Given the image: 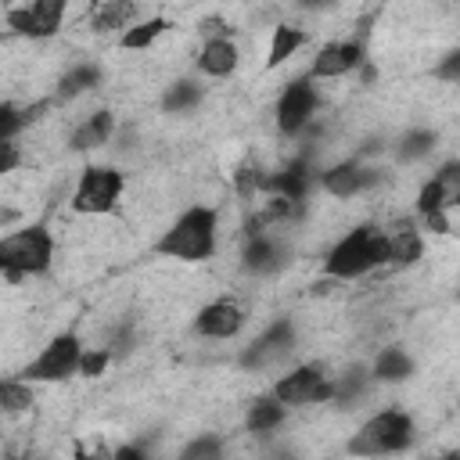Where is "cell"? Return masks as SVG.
<instances>
[{"instance_id":"7c38bea8","label":"cell","mask_w":460,"mask_h":460,"mask_svg":"<svg viewBox=\"0 0 460 460\" xmlns=\"http://www.w3.org/2000/svg\"><path fill=\"white\" fill-rule=\"evenodd\" d=\"M241 266L252 277H273V273H280L288 266V248H284V241H277L266 230L248 234L244 252H241Z\"/></svg>"},{"instance_id":"74e56055","label":"cell","mask_w":460,"mask_h":460,"mask_svg":"<svg viewBox=\"0 0 460 460\" xmlns=\"http://www.w3.org/2000/svg\"><path fill=\"white\" fill-rule=\"evenodd\" d=\"M424 460H460V449H449V453H442V456H424Z\"/></svg>"},{"instance_id":"7a4b0ae2","label":"cell","mask_w":460,"mask_h":460,"mask_svg":"<svg viewBox=\"0 0 460 460\" xmlns=\"http://www.w3.org/2000/svg\"><path fill=\"white\" fill-rule=\"evenodd\" d=\"M377 266H388V234H381L374 223L352 226L323 259V273L334 280H356Z\"/></svg>"},{"instance_id":"4fadbf2b","label":"cell","mask_w":460,"mask_h":460,"mask_svg":"<svg viewBox=\"0 0 460 460\" xmlns=\"http://www.w3.org/2000/svg\"><path fill=\"white\" fill-rule=\"evenodd\" d=\"M377 169H370V165H363V162H356V158H345V162H334L331 169H323L320 172V187L331 194V198H356V194H363L377 176H374Z\"/></svg>"},{"instance_id":"ffe728a7","label":"cell","mask_w":460,"mask_h":460,"mask_svg":"<svg viewBox=\"0 0 460 460\" xmlns=\"http://www.w3.org/2000/svg\"><path fill=\"white\" fill-rule=\"evenodd\" d=\"M284 417H288V406H284L277 395H259V399L248 406V413H244V428H248L252 435H266V431L280 428Z\"/></svg>"},{"instance_id":"d6986e66","label":"cell","mask_w":460,"mask_h":460,"mask_svg":"<svg viewBox=\"0 0 460 460\" xmlns=\"http://www.w3.org/2000/svg\"><path fill=\"white\" fill-rule=\"evenodd\" d=\"M370 374H374V381L399 385V381H410V377H413V359H410L406 349H399V345H385V349L374 356Z\"/></svg>"},{"instance_id":"8fae6325","label":"cell","mask_w":460,"mask_h":460,"mask_svg":"<svg viewBox=\"0 0 460 460\" xmlns=\"http://www.w3.org/2000/svg\"><path fill=\"white\" fill-rule=\"evenodd\" d=\"M367 65V50L359 40H338L316 50L313 65H309V79H341L356 68Z\"/></svg>"},{"instance_id":"e575fe53","label":"cell","mask_w":460,"mask_h":460,"mask_svg":"<svg viewBox=\"0 0 460 460\" xmlns=\"http://www.w3.org/2000/svg\"><path fill=\"white\" fill-rule=\"evenodd\" d=\"M424 230H431V234H449L453 226H449V212H435V216H424Z\"/></svg>"},{"instance_id":"44dd1931","label":"cell","mask_w":460,"mask_h":460,"mask_svg":"<svg viewBox=\"0 0 460 460\" xmlns=\"http://www.w3.org/2000/svg\"><path fill=\"white\" fill-rule=\"evenodd\" d=\"M309 32L298 29V25H277L273 36H270V50H266V68H280L288 58H295L302 47H305Z\"/></svg>"},{"instance_id":"277c9868","label":"cell","mask_w":460,"mask_h":460,"mask_svg":"<svg viewBox=\"0 0 460 460\" xmlns=\"http://www.w3.org/2000/svg\"><path fill=\"white\" fill-rule=\"evenodd\" d=\"M50 262H54V237L43 223L14 230L0 241V270H4V280H11V284L22 277L47 273Z\"/></svg>"},{"instance_id":"ac0fdd59","label":"cell","mask_w":460,"mask_h":460,"mask_svg":"<svg viewBox=\"0 0 460 460\" xmlns=\"http://www.w3.org/2000/svg\"><path fill=\"white\" fill-rule=\"evenodd\" d=\"M420 255H424V237H420V230H417L410 219H402V223L388 234V266L406 270V266L420 262Z\"/></svg>"},{"instance_id":"4dcf8cb0","label":"cell","mask_w":460,"mask_h":460,"mask_svg":"<svg viewBox=\"0 0 460 460\" xmlns=\"http://www.w3.org/2000/svg\"><path fill=\"white\" fill-rule=\"evenodd\" d=\"M435 212H449V208H446V198H442L438 183L428 180V183L417 190V216L424 219V216H435Z\"/></svg>"},{"instance_id":"603a6c76","label":"cell","mask_w":460,"mask_h":460,"mask_svg":"<svg viewBox=\"0 0 460 460\" xmlns=\"http://www.w3.org/2000/svg\"><path fill=\"white\" fill-rule=\"evenodd\" d=\"M133 14H137V7L133 4H126V0H108V4H97L93 11H90V25H93V32H111V29H129V22H133Z\"/></svg>"},{"instance_id":"6da1fadb","label":"cell","mask_w":460,"mask_h":460,"mask_svg":"<svg viewBox=\"0 0 460 460\" xmlns=\"http://www.w3.org/2000/svg\"><path fill=\"white\" fill-rule=\"evenodd\" d=\"M219 244V216L208 205H190L187 212L176 216V223L155 241V252L162 259H180V262H205L216 255Z\"/></svg>"},{"instance_id":"836d02e7","label":"cell","mask_w":460,"mask_h":460,"mask_svg":"<svg viewBox=\"0 0 460 460\" xmlns=\"http://www.w3.org/2000/svg\"><path fill=\"white\" fill-rule=\"evenodd\" d=\"M14 165H18V147H14V140H4L0 144V172H14Z\"/></svg>"},{"instance_id":"9c48e42d","label":"cell","mask_w":460,"mask_h":460,"mask_svg":"<svg viewBox=\"0 0 460 460\" xmlns=\"http://www.w3.org/2000/svg\"><path fill=\"white\" fill-rule=\"evenodd\" d=\"M316 104H320V97H316L313 79H309V75L291 79V83L280 90V97H277V129H280L284 137H298V133L309 126Z\"/></svg>"},{"instance_id":"7402d4cb","label":"cell","mask_w":460,"mask_h":460,"mask_svg":"<svg viewBox=\"0 0 460 460\" xmlns=\"http://www.w3.org/2000/svg\"><path fill=\"white\" fill-rule=\"evenodd\" d=\"M97 86H101V68H97L93 61H79V65H72V68L58 79V101H72V97L90 93V90H97Z\"/></svg>"},{"instance_id":"d4e9b609","label":"cell","mask_w":460,"mask_h":460,"mask_svg":"<svg viewBox=\"0 0 460 460\" xmlns=\"http://www.w3.org/2000/svg\"><path fill=\"white\" fill-rule=\"evenodd\" d=\"M198 104H201V83H194V79H176L162 93V111H169V115L190 111Z\"/></svg>"},{"instance_id":"f35d334b","label":"cell","mask_w":460,"mask_h":460,"mask_svg":"<svg viewBox=\"0 0 460 460\" xmlns=\"http://www.w3.org/2000/svg\"><path fill=\"white\" fill-rule=\"evenodd\" d=\"M456 302H460V291H456Z\"/></svg>"},{"instance_id":"5b68a950","label":"cell","mask_w":460,"mask_h":460,"mask_svg":"<svg viewBox=\"0 0 460 460\" xmlns=\"http://www.w3.org/2000/svg\"><path fill=\"white\" fill-rule=\"evenodd\" d=\"M126 176L115 165H86L72 190V208L79 216H108L122 198Z\"/></svg>"},{"instance_id":"484cf974","label":"cell","mask_w":460,"mask_h":460,"mask_svg":"<svg viewBox=\"0 0 460 460\" xmlns=\"http://www.w3.org/2000/svg\"><path fill=\"white\" fill-rule=\"evenodd\" d=\"M438 144V133L435 129H406L395 144V158L399 162H417V158H428Z\"/></svg>"},{"instance_id":"5bb4252c","label":"cell","mask_w":460,"mask_h":460,"mask_svg":"<svg viewBox=\"0 0 460 460\" xmlns=\"http://www.w3.org/2000/svg\"><path fill=\"white\" fill-rule=\"evenodd\" d=\"M244 309L237 305V302H230V298H216V302H208V305H201V313L194 316V331L201 334V338H237L241 334V327H244Z\"/></svg>"},{"instance_id":"ba28073f","label":"cell","mask_w":460,"mask_h":460,"mask_svg":"<svg viewBox=\"0 0 460 460\" xmlns=\"http://www.w3.org/2000/svg\"><path fill=\"white\" fill-rule=\"evenodd\" d=\"M65 0H32L22 7H7V29L14 36L47 40L65 25Z\"/></svg>"},{"instance_id":"8d00e7d4","label":"cell","mask_w":460,"mask_h":460,"mask_svg":"<svg viewBox=\"0 0 460 460\" xmlns=\"http://www.w3.org/2000/svg\"><path fill=\"white\" fill-rule=\"evenodd\" d=\"M75 460H115V453H108V449H75Z\"/></svg>"},{"instance_id":"e0dca14e","label":"cell","mask_w":460,"mask_h":460,"mask_svg":"<svg viewBox=\"0 0 460 460\" xmlns=\"http://www.w3.org/2000/svg\"><path fill=\"white\" fill-rule=\"evenodd\" d=\"M111 133H115V115H111L108 108H97L93 115H86V119L72 129L68 147H72V151H93V147L108 144Z\"/></svg>"},{"instance_id":"30bf717a","label":"cell","mask_w":460,"mask_h":460,"mask_svg":"<svg viewBox=\"0 0 460 460\" xmlns=\"http://www.w3.org/2000/svg\"><path fill=\"white\" fill-rule=\"evenodd\" d=\"M291 349H295V323H291L288 316H280V320H273L255 341L244 345V352H241L237 363H241L244 370H266V367L280 363Z\"/></svg>"},{"instance_id":"52a82bcc","label":"cell","mask_w":460,"mask_h":460,"mask_svg":"<svg viewBox=\"0 0 460 460\" xmlns=\"http://www.w3.org/2000/svg\"><path fill=\"white\" fill-rule=\"evenodd\" d=\"M273 395L284 406H309V402H331L334 399V381L323 374L320 363H302L295 370H288L284 377H277Z\"/></svg>"},{"instance_id":"d6a6232c","label":"cell","mask_w":460,"mask_h":460,"mask_svg":"<svg viewBox=\"0 0 460 460\" xmlns=\"http://www.w3.org/2000/svg\"><path fill=\"white\" fill-rule=\"evenodd\" d=\"M435 79H446V83H460V47H453L438 65H435Z\"/></svg>"},{"instance_id":"3957f363","label":"cell","mask_w":460,"mask_h":460,"mask_svg":"<svg viewBox=\"0 0 460 460\" xmlns=\"http://www.w3.org/2000/svg\"><path fill=\"white\" fill-rule=\"evenodd\" d=\"M410 442H413V417L399 406H388L359 424V431L345 442V453L359 460H374V456L402 453Z\"/></svg>"},{"instance_id":"cb8c5ba5","label":"cell","mask_w":460,"mask_h":460,"mask_svg":"<svg viewBox=\"0 0 460 460\" xmlns=\"http://www.w3.org/2000/svg\"><path fill=\"white\" fill-rule=\"evenodd\" d=\"M165 29H169V22H165L162 14L144 18V22H133V25L119 36V47H122V50H147V47H151Z\"/></svg>"},{"instance_id":"d590c367","label":"cell","mask_w":460,"mask_h":460,"mask_svg":"<svg viewBox=\"0 0 460 460\" xmlns=\"http://www.w3.org/2000/svg\"><path fill=\"white\" fill-rule=\"evenodd\" d=\"M115 460H151V456H147L140 446H119V449H115Z\"/></svg>"},{"instance_id":"f1b7e54d","label":"cell","mask_w":460,"mask_h":460,"mask_svg":"<svg viewBox=\"0 0 460 460\" xmlns=\"http://www.w3.org/2000/svg\"><path fill=\"white\" fill-rule=\"evenodd\" d=\"M180 460H223V438L212 431H201L180 449Z\"/></svg>"},{"instance_id":"1f68e13d","label":"cell","mask_w":460,"mask_h":460,"mask_svg":"<svg viewBox=\"0 0 460 460\" xmlns=\"http://www.w3.org/2000/svg\"><path fill=\"white\" fill-rule=\"evenodd\" d=\"M111 359H115V356H111L108 349H86V356H83V363H79V374H83V377H101Z\"/></svg>"},{"instance_id":"8992f818","label":"cell","mask_w":460,"mask_h":460,"mask_svg":"<svg viewBox=\"0 0 460 460\" xmlns=\"http://www.w3.org/2000/svg\"><path fill=\"white\" fill-rule=\"evenodd\" d=\"M83 356H86V345H83V338L75 334V331H65V334H58V338H50L47 345H43V352L22 370V381H68L72 374H79V363H83Z\"/></svg>"},{"instance_id":"9a60e30c","label":"cell","mask_w":460,"mask_h":460,"mask_svg":"<svg viewBox=\"0 0 460 460\" xmlns=\"http://www.w3.org/2000/svg\"><path fill=\"white\" fill-rule=\"evenodd\" d=\"M309 183H313V172H309V162L305 158H291L280 172L266 176L262 190H270V198H288V201H305L309 194Z\"/></svg>"},{"instance_id":"f546056e","label":"cell","mask_w":460,"mask_h":460,"mask_svg":"<svg viewBox=\"0 0 460 460\" xmlns=\"http://www.w3.org/2000/svg\"><path fill=\"white\" fill-rule=\"evenodd\" d=\"M0 406H4V413H22V410H29V406H32V388H29V381L7 377V381L0 385Z\"/></svg>"},{"instance_id":"2e32d148","label":"cell","mask_w":460,"mask_h":460,"mask_svg":"<svg viewBox=\"0 0 460 460\" xmlns=\"http://www.w3.org/2000/svg\"><path fill=\"white\" fill-rule=\"evenodd\" d=\"M241 54H237V43L230 36H208L198 50V72L201 75H212V79H223L237 68Z\"/></svg>"},{"instance_id":"83f0119b","label":"cell","mask_w":460,"mask_h":460,"mask_svg":"<svg viewBox=\"0 0 460 460\" xmlns=\"http://www.w3.org/2000/svg\"><path fill=\"white\" fill-rule=\"evenodd\" d=\"M431 180L438 183V190H442V198H446V208H460V158L442 162Z\"/></svg>"},{"instance_id":"4316f807","label":"cell","mask_w":460,"mask_h":460,"mask_svg":"<svg viewBox=\"0 0 460 460\" xmlns=\"http://www.w3.org/2000/svg\"><path fill=\"white\" fill-rule=\"evenodd\" d=\"M370 381H374V374H370L367 367H352L349 374H341V377L334 381V402H338V406H352V402L370 388Z\"/></svg>"}]
</instances>
